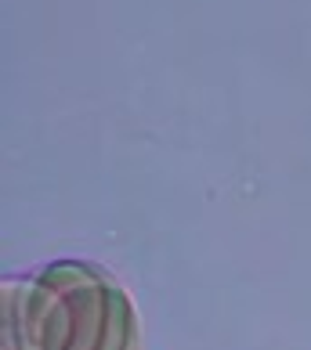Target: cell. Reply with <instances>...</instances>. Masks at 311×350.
Returning a JSON list of instances; mask_svg holds the SVG:
<instances>
[{
    "mask_svg": "<svg viewBox=\"0 0 311 350\" xmlns=\"http://www.w3.org/2000/svg\"><path fill=\"white\" fill-rule=\"evenodd\" d=\"M4 350H138V314L105 267L55 260L4 282Z\"/></svg>",
    "mask_w": 311,
    "mask_h": 350,
    "instance_id": "1",
    "label": "cell"
}]
</instances>
